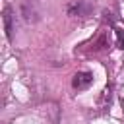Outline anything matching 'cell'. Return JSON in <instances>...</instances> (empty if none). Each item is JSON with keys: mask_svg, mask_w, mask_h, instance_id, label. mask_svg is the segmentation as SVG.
<instances>
[{"mask_svg": "<svg viewBox=\"0 0 124 124\" xmlns=\"http://www.w3.org/2000/svg\"><path fill=\"white\" fill-rule=\"evenodd\" d=\"M91 83H93V74H89V72H78V74L72 78V87H74L76 91H83V89H87Z\"/></svg>", "mask_w": 124, "mask_h": 124, "instance_id": "1", "label": "cell"}, {"mask_svg": "<svg viewBox=\"0 0 124 124\" xmlns=\"http://www.w3.org/2000/svg\"><path fill=\"white\" fill-rule=\"evenodd\" d=\"M21 16L27 23H35L39 19V10L35 6V2H29V0H23L21 2Z\"/></svg>", "mask_w": 124, "mask_h": 124, "instance_id": "2", "label": "cell"}, {"mask_svg": "<svg viewBox=\"0 0 124 124\" xmlns=\"http://www.w3.org/2000/svg\"><path fill=\"white\" fill-rule=\"evenodd\" d=\"M2 19H4V31H6V37L12 41V39H14V12H12L10 6L4 8V16H2Z\"/></svg>", "mask_w": 124, "mask_h": 124, "instance_id": "3", "label": "cell"}, {"mask_svg": "<svg viewBox=\"0 0 124 124\" xmlns=\"http://www.w3.org/2000/svg\"><path fill=\"white\" fill-rule=\"evenodd\" d=\"M89 12H91V6L85 4L83 0H78L76 4H70L68 6V14L70 16H87Z\"/></svg>", "mask_w": 124, "mask_h": 124, "instance_id": "4", "label": "cell"}, {"mask_svg": "<svg viewBox=\"0 0 124 124\" xmlns=\"http://www.w3.org/2000/svg\"><path fill=\"white\" fill-rule=\"evenodd\" d=\"M114 31H116V37H118V43H116L118 48H124V31L122 29H114Z\"/></svg>", "mask_w": 124, "mask_h": 124, "instance_id": "5", "label": "cell"}]
</instances>
